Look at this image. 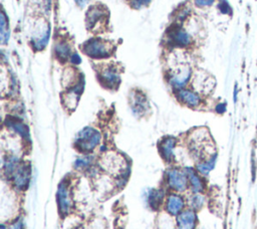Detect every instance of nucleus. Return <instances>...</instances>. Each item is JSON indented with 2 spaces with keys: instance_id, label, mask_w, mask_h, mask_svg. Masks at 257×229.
Masks as SVG:
<instances>
[{
  "instance_id": "nucleus-25",
  "label": "nucleus",
  "mask_w": 257,
  "mask_h": 229,
  "mask_svg": "<svg viewBox=\"0 0 257 229\" xmlns=\"http://www.w3.org/2000/svg\"><path fill=\"white\" fill-rule=\"evenodd\" d=\"M1 229H6V228H5L4 225H1Z\"/></svg>"
},
{
  "instance_id": "nucleus-16",
  "label": "nucleus",
  "mask_w": 257,
  "mask_h": 229,
  "mask_svg": "<svg viewBox=\"0 0 257 229\" xmlns=\"http://www.w3.org/2000/svg\"><path fill=\"white\" fill-rule=\"evenodd\" d=\"M7 126L17 135L22 137L24 140L28 139V130L25 127L24 124L21 122L15 120V119H10L7 121Z\"/></svg>"
},
{
  "instance_id": "nucleus-14",
  "label": "nucleus",
  "mask_w": 257,
  "mask_h": 229,
  "mask_svg": "<svg viewBox=\"0 0 257 229\" xmlns=\"http://www.w3.org/2000/svg\"><path fill=\"white\" fill-rule=\"evenodd\" d=\"M164 193L158 189H151L146 194L147 205L150 206L153 210H157L162 204Z\"/></svg>"
},
{
  "instance_id": "nucleus-7",
  "label": "nucleus",
  "mask_w": 257,
  "mask_h": 229,
  "mask_svg": "<svg viewBox=\"0 0 257 229\" xmlns=\"http://www.w3.org/2000/svg\"><path fill=\"white\" fill-rule=\"evenodd\" d=\"M193 84L196 92H205L210 90L214 85V80L204 71H197L193 76Z\"/></svg>"
},
{
  "instance_id": "nucleus-13",
  "label": "nucleus",
  "mask_w": 257,
  "mask_h": 229,
  "mask_svg": "<svg viewBox=\"0 0 257 229\" xmlns=\"http://www.w3.org/2000/svg\"><path fill=\"white\" fill-rule=\"evenodd\" d=\"M185 172L188 176V180H189V183L191 185V188H192L193 192L194 193H201L204 190L205 185H204V181L202 180L200 175L195 170H193L192 168H186Z\"/></svg>"
},
{
  "instance_id": "nucleus-6",
  "label": "nucleus",
  "mask_w": 257,
  "mask_h": 229,
  "mask_svg": "<svg viewBox=\"0 0 257 229\" xmlns=\"http://www.w3.org/2000/svg\"><path fill=\"white\" fill-rule=\"evenodd\" d=\"M167 182L171 189L181 192L186 190L189 180L185 171H181L179 169H171L167 173Z\"/></svg>"
},
{
  "instance_id": "nucleus-8",
  "label": "nucleus",
  "mask_w": 257,
  "mask_h": 229,
  "mask_svg": "<svg viewBox=\"0 0 257 229\" xmlns=\"http://www.w3.org/2000/svg\"><path fill=\"white\" fill-rule=\"evenodd\" d=\"M99 79L106 87H116L119 83V76L117 71L112 66H105L99 71Z\"/></svg>"
},
{
  "instance_id": "nucleus-5",
  "label": "nucleus",
  "mask_w": 257,
  "mask_h": 229,
  "mask_svg": "<svg viewBox=\"0 0 257 229\" xmlns=\"http://www.w3.org/2000/svg\"><path fill=\"white\" fill-rule=\"evenodd\" d=\"M56 200L59 213L61 215L68 214L72 207V199L70 197V191L66 181H63L59 184L56 193Z\"/></svg>"
},
{
  "instance_id": "nucleus-4",
  "label": "nucleus",
  "mask_w": 257,
  "mask_h": 229,
  "mask_svg": "<svg viewBox=\"0 0 257 229\" xmlns=\"http://www.w3.org/2000/svg\"><path fill=\"white\" fill-rule=\"evenodd\" d=\"M106 17L107 15H105V8L103 6H92L86 14L87 28L90 29L92 32H96L95 30L104 27Z\"/></svg>"
},
{
  "instance_id": "nucleus-17",
  "label": "nucleus",
  "mask_w": 257,
  "mask_h": 229,
  "mask_svg": "<svg viewBox=\"0 0 257 229\" xmlns=\"http://www.w3.org/2000/svg\"><path fill=\"white\" fill-rule=\"evenodd\" d=\"M147 107H148V103H147L146 97L142 94L136 93L134 98L132 99V108H133V110L138 114H142V113L145 112Z\"/></svg>"
},
{
  "instance_id": "nucleus-21",
  "label": "nucleus",
  "mask_w": 257,
  "mask_h": 229,
  "mask_svg": "<svg viewBox=\"0 0 257 229\" xmlns=\"http://www.w3.org/2000/svg\"><path fill=\"white\" fill-rule=\"evenodd\" d=\"M219 8L220 10L223 12V13H229L231 11V8H230V5L227 3V1H222L220 2V5H219Z\"/></svg>"
},
{
  "instance_id": "nucleus-12",
  "label": "nucleus",
  "mask_w": 257,
  "mask_h": 229,
  "mask_svg": "<svg viewBox=\"0 0 257 229\" xmlns=\"http://www.w3.org/2000/svg\"><path fill=\"white\" fill-rule=\"evenodd\" d=\"M179 99L191 107H196L201 103V97L196 91H192L189 89H182L178 92Z\"/></svg>"
},
{
  "instance_id": "nucleus-11",
  "label": "nucleus",
  "mask_w": 257,
  "mask_h": 229,
  "mask_svg": "<svg viewBox=\"0 0 257 229\" xmlns=\"http://www.w3.org/2000/svg\"><path fill=\"white\" fill-rule=\"evenodd\" d=\"M176 139L172 137H168L164 139L161 144H160V153L163 157L168 162H171L174 158V151L176 147Z\"/></svg>"
},
{
  "instance_id": "nucleus-18",
  "label": "nucleus",
  "mask_w": 257,
  "mask_h": 229,
  "mask_svg": "<svg viewBox=\"0 0 257 229\" xmlns=\"http://www.w3.org/2000/svg\"><path fill=\"white\" fill-rule=\"evenodd\" d=\"M204 202L205 198L200 193H195L189 199V204L192 209H200L204 205Z\"/></svg>"
},
{
  "instance_id": "nucleus-20",
  "label": "nucleus",
  "mask_w": 257,
  "mask_h": 229,
  "mask_svg": "<svg viewBox=\"0 0 257 229\" xmlns=\"http://www.w3.org/2000/svg\"><path fill=\"white\" fill-rule=\"evenodd\" d=\"M151 2V0H130V3L135 8H140L142 6H146Z\"/></svg>"
},
{
  "instance_id": "nucleus-9",
  "label": "nucleus",
  "mask_w": 257,
  "mask_h": 229,
  "mask_svg": "<svg viewBox=\"0 0 257 229\" xmlns=\"http://www.w3.org/2000/svg\"><path fill=\"white\" fill-rule=\"evenodd\" d=\"M197 216L193 210L182 211L177 217L178 229H195Z\"/></svg>"
},
{
  "instance_id": "nucleus-24",
  "label": "nucleus",
  "mask_w": 257,
  "mask_h": 229,
  "mask_svg": "<svg viewBox=\"0 0 257 229\" xmlns=\"http://www.w3.org/2000/svg\"><path fill=\"white\" fill-rule=\"evenodd\" d=\"M216 110H217L218 112H224V111L226 110V105H225V103H220V104H218L217 107H216Z\"/></svg>"
},
{
  "instance_id": "nucleus-3",
  "label": "nucleus",
  "mask_w": 257,
  "mask_h": 229,
  "mask_svg": "<svg viewBox=\"0 0 257 229\" xmlns=\"http://www.w3.org/2000/svg\"><path fill=\"white\" fill-rule=\"evenodd\" d=\"M31 169L30 166L26 163L20 162L14 171L10 174L8 179L11 180L14 187L18 190H25L30 182Z\"/></svg>"
},
{
  "instance_id": "nucleus-2",
  "label": "nucleus",
  "mask_w": 257,
  "mask_h": 229,
  "mask_svg": "<svg viewBox=\"0 0 257 229\" xmlns=\"http://www.w3.org/2000/svg\"><path fill=\"white\" fill-rule=\"evenodd\" d=\"M112 43L102 39H91L85 42L82 50L85 54L91 57H106L112 53Z\"/></svg>"
},
{
  "instance_id": "nucleus-15",
  "label": "nucleus",
  "mask_w": 257,
  "mask_h": 229,
  "mask_svg": "<svg viewBox=\"0 0 257 229\" xmlns=\"http://www.w3.org/2000/svg\"><path fill=\"white\" fill-rule=\"evenodd\" d=\"M216 160H217V155L213 154L212 156H209L207 159L201 161L197 165L198 173H200L202 175H208L214 169L215 164H216Z\"/></svg>"
},
{
  "instance_id": "nucleus-22",
  "label": "nucleus",
  "mask_w": 257,
  "mask_h": 229,
  "mask_svg": "<svg viewBox=\"0 0 257 229\" xmlns=\"http://www.w3.org/2000/svg\"><path fill=\"white\" fill-rule=\"evenodd\" d=\"M195 2L198 6L204 7V6H211L215 2V0H195Z\"/></svg>"
},
{
  "instance_id": "nucleus-19",
  "label": "nucleus",
  "mask_w": 257,
  "mask_h": 229,
  "mask_svg": "<svg viewBox=\"0 0 257 229\" xmlns=\"http://www.w3.org/2000/svg\"><path fill=\"white\" fill-rule=\"evenodd\" d=\"M90 164H91V159L90 158H79L75 161L74 167H75V169L81 171V170L87 169Z\"/></svg>"
},
{
  "instance_id": "nucleus-23",
  "label": "nucleus",
  "mask_w": 257,
  "mask_h": 229,
  "mask_svg": "<svg viewBox=\"0 0 257 229\" xmlns=\"http://www.w3.org/2000/svg\"><path fill=\"white\" fill-rule=\"evenodd\" d=\"M11 229H22V222H21L20 220L15 221V222L12 224Z\"/></svg>"
},
{
  "instance_id": "nucleus-1",
  "label": "nucleus",
  "mask_w": 257,
  "mask_h": 229,
  "mask_svg": "<svg viewBox=\"0 0 257 229\" xmlns=\"http://www.w3.org/2000/svg\"><path fill=\"white\" fill-rule=\"evenodd\" d=\"M100 142V134L92 128L86 127L81 130L75 138L74 146L82 153H89L93 151Z\"/></svg>"
},
{
  "instance_id": "nucleus-10",
  "label": "nucleus",
  "mask_w": 257,
  "mask_h": 229,
  "mask_svg": "<svg viewBox=\"0 0 257 229\" xmlns=\"http://www.w3.org/2000/svg\"><path fill=\"white\" fill-rule=\"evenodd\" d=\"M185 207V201L182 196L172 194L168 197L166 202V209L171 215H179Z\"/></svg>"
}]
</instances>
